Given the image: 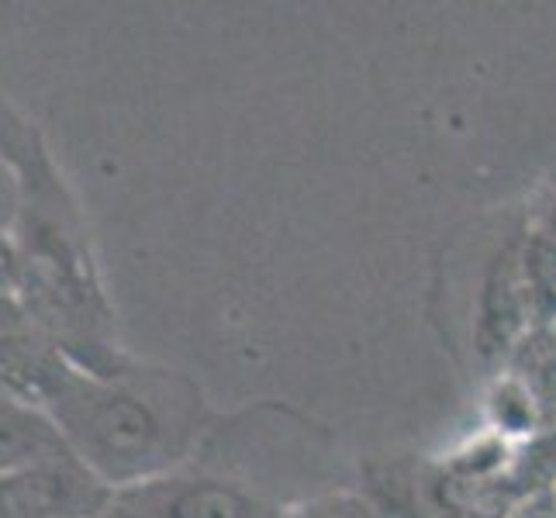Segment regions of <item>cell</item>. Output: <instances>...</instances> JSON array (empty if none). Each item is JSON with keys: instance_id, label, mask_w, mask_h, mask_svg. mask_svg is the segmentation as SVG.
Masks as SVG:
<instances>
[{"instance_id": "6da1fadb", "label": "cell", "mask_w": 556, "mask_h": 518, "mask_svg": "<svg viewBox=\"0 0 556 518\" xmlns=\"http://www.w3.org/2000/svg\"><path fill=\"white\" fill-rule=\"evenodd\" d=\"M49 418L66 450L111 491L180 473L215 421L194 377L139 359L108 377L76 367Z\"/></svg>"}, {"instance_id": "7a4b0ae2", "label": "cell", "mask_w": 556, "mask_h": 518, "mask_svg": "<svg viewBox=\"0 0 556 518\" xmlns=\"http://www.w3.org/2000/svg\"><path fill=\"white\" fill-rule=\"evenodd\" d=\"M131 494L156 511V518H283L287 511V505L260 484L225 473L204 459H190L180 473L131 488Z\"/></svg>"}, {"instance_id": "3957f363", "label": "cell", "mask_w": 556, "mask_h": 518, "mask_svg": "<svg viewBox=\"0 0 556 518\" xmlns=\"http://www.w3.org/2000/svg\"><path fill=\"white\" fill-rule=\"evenodd\" d=\"M111 497L73 453L0 473V518H101Z\"/></svg>"}, {"instance_id": "277c9868", "label": "cell", "mask_w": 556, "mask_h": 518, "mask_svg": "<svg viewBox=\"0 0 556 518\" xmlns=\"http://www.w3.org/2000/svg\"><path fill=\"white\" fill-rule=\"evenodd\" d=\"M73 370V359L35 325L22 321L0 329V388L28 408L49 415Z\"/></svg>"}, {"instance_id": "5b68a950", "label": "cell", "mask_w": 556, "mask_h": 518, "mask_svg": "<svg viewBox=\"0 0 556 518\" xmlns=\"http://www.w3.org/2000/svg\"><path fill=\"white\" fill-rule=\"evenodd\" d=\"M532 321V298L522 260H508L494 266L484 287V308H481V325H477V342H481L484 356L508 353L515 339L526 332Z\"/></svg>"}, {"instance_id": "8992f818", "label": "cell", "mask_w": 556, "mask_h": 518, "mask_svg": "<svg viewBox=\"0 0 556 518\" xmlns=\"http://www.w3.org/2000/svg\"><path fill=\"white\" fill-rule=\"evenodd\" d=\"M70 453L52 418L0 388V473Z\"/></svg>"}, {"instance_id": "52a82bcc", "label": "cell", "mask_w": 556, "mask_h": 518, "mask_svg": "<svg viewBox=\"0 0 556 518\" xmlns=\"http://www.w3.org/2000/svg\"><path fill=\"white\" fill-rule=\"evenodd\" d=\"M540 397H535L532 383L522 377H502L494 380L488 394V415H491V432L502 439H522L540 429Z\"/></svg>"}, {"instance_id": "ba28073f", "label": "cell", "mask_w": 556, "mask_h": 518, "mask_svg": "<svg viewBox=\"0 0 556 518\" xmlns=\"http://www.w3.org/2000/svg\"><path fill=\"white\" fill-rule=\"evenodd\" d=\"M25 253L14 232H0V329L25 321Z\"/></svg>"}, {"instance_id": "9c48e42d", "label": "cell", "mask_w": 556, "mask_h": 518, "mask_svg": "<svg viewBox=\"0 0 556 518\" xmlns=\"http://www.w3.org/2000/svg\"><path fill=\"white\" fill-rule=\"evenodd\" d=\"M283 518H391L380 505H374L367 494L356 491H336V494H318L308 502L291 505Z\"/></svg>"}, {"instance_id": "30bf717a", "label": "cell", "mask_w": 556, "mask_h": 518, "mask_svg": "<svg viewBox=\"0 0 556 518\" xmlns=\"http://www.w3.org/2000/svg\"><path fill=\"white\" fill-rule=\"evenodd\" d=\"M25 204V177L14 152L0 146V232H14Z\"/></svg>"}, {"instance_id": "8fae6325", "label": "cell", "mask_w": 556, "mask_h": 518, "mask_svg": "<svg viewBox=\"0 0 556 518\" xmlns=\"http://www.w3.org/2000/svg\"><path fill=\"white\" fill-rule=\"evenodd\" d=\"M505 518H556V488L543 484V488L529 491L526 497L515 502V508Z\"/></svg>"}, {"instance_id": "7c38bea8", "label": "cell", "mask_w": 556, "mask_h": 518, "mask_svg": "<svg viewBox=\"0 0 556 518\" xmlns=\"http://www.w3.org/2000/svg\"><path fill=\"white\" fill-rule=\"evenodd\" d=\"M101 518H156V511H149L131 491H114L111 505L101 511Z\"/></svg>"}, {"instance_id": "4fadbf2b", "label": "cell", "mask_w": 556, "mask_h": 518, "mask_svg": "<svg viewBox=\"0 0 556 518\" xmlns=\"http://www.w3.org/2000/svg\"><path fill=\"white\" fill-rule=\"evenodd\" d=\"M540 239H543L546 245H553V249H556V204L549 207V215H546V225H543Z\"/></svg>"}]
</instances>
